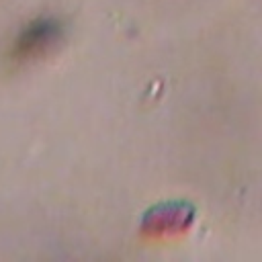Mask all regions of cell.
<instances>
[{"label":"cell","mask_w":262,"mask_h":262,"mask_svg":"<svg viewBox=\"0 0 262 262\" xmlns=\"http://www.w3.org/2000/svg\"><path fill=\"white\" fill-rule=\"evenodd\" d=\"M194 217L196 209L188 201H160L143 211L139 219V229L149 237H172L188 231L194 223Z\"/></svg>","instance_id":"6da1fadb"},{"label":"cell","mask_w":262,"mask_h":262,"mask_svg":"<svg viewBox=\"0 0 262 262\" xmlns=\"http://www.w3.org/2000/svg\"><path fill=\"white\" fill-rule=\"evenodd\" d=\"M63 35V27L57 18L39 16L31 20L14 39L10 55L14 59H33L57 45Z\"/></svg>","instance_id":"7a4b0ae2"}]
</instances>
